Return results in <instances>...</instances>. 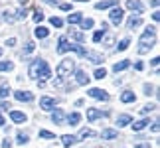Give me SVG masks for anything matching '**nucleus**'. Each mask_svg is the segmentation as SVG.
Wrapping results in <instances>:
<instances>
[{
    "mask_svg": "<svg viewBox=\"0 0 160 148\" xmlns=\"http://www.w3.org/2000/svg\"><path fill=\"white\" fill-rule=\"evenodd\" d=\"M154 38H156V28L154 26H148L146 28V32L140 36V40H138V53L142 55V53H146L148 49L152 47V42H154Z\"/></svg>",
    "mask_w": 160,
    "mask_h": 148,
    "instance_id": "nucleus-1",
    "label": "nucleus"
},
{
    "mask_svg": "<svg viewBox=\"0 0 160 148\" xmlns=\"http://www.w3.org/2000/svg\"><path fill=\"white\" fill-rule=\"evenodd\" d=\"M73 69H75V61L73 59H61V63L58 65V69H55V75L59 79H63L67 75H71Z\"/></svg>",
    "mask_w": 160,
    "mask_h": 148,
    "instance_id": "nucleus-2",
    "label": "nucleus"
},
{
    "mask_svg": "<svg viewBox=\"0 0 160 148\" xmlns=\"http://www.w3.org/2000/svg\"><path fill=\"white\" fill-rule=\"evenodd\" d=\"M109 18H111V22H113L115 26H119V24L122 22V18H125V12H122L121 6H113V10H111Z\"/></svg>",
    "mask_w": 160,
    "mask_h": 148,
    "instance_id": "nucleus-3",
    "label": "nucleus"
},
{
    "mask_svg": "<svg viewBox=\"0 0 160 148\" xmlns=\"http://www.w3.org/2000/svg\"><path fill=\"white\" fill-rule=\"evenodd\" d=\"M38 77L42 79V81H46V79L52 77V71H50V65H48V61L40 59V69H38Z\"/></svg>",
    "mask_w": 160,
    "mask_h": 148,
    "instance_id": "nucleus-4",
    "label": "nucleus"
},
{
    "mask_svg": "<svg viewBox=\"0 0 160 148\" xmlns=\"http://www.w3.org/2000/svg\"><path fill=\"white\" fill-rule=\"evenodd\" d=\"M87 95L97 99V101H109V93H107V91H103V89H89Z\"/></svg>",
    "mask_w": 160,
    "mask_h": 148,
    "instance_id": "nucleus-5",
    "label": "nucleus"
},
{
    "mask_svg": "<svg viewBox=\"0 0 160 148\" xmlns=\"http://www.w3.org/2000/svg\"><path fill=\"white\" fill-rule=\"evenodd\" d=\"M14 97H16V101H22V103L34 101V93H30V91H16Z\"/></svg>",
    "mask_w": 160,
    "mask_h": 148,
    "instance_id": "nucleus-6",
    "label": "nucleus"
},
{
    "mask_svg": "<svg viewBox=\"0 0 160 148\" xmlns=\"http://www.w3.org/2000/svg\"><path fill=\"white\" fill-rule=\"evenodd\" d=\"M40 107L44 109V111H52L55 107V99H52V97H42L40 99Z\"/></svg>",
    "mask_w": 160,
    "mask_h": 148,
    "instance_id": "nucleus-7",
    "label": "nucleus"
},
{
    "mask_svg": "<svg viewBox=\"0 0 160 148\" xmlns=\"http://www.w3.org/2000/svg\"><path fill=\"white\" fill-rule=\"evenodd\" d=\"M127 8H128V10H137L138 14H140V12L144 10V6H142V2H140V0H127Z\"/></svg>",
    "mask_w": 160,
    "mask_h": 148,
    "instance_id": "nucleus-8",
    "label": "nucleus"
},
{
    "mask_svg": "<svg viewBox=\"0 0 160 148\" xmlns=\"http://www.w3.org/2000/svg\"><path fill=\"white\" fill-rule=\"evenodd\" d=\"M117 4H119L117 0H101V2L95 4V8H97V10H107V8H113V6H117Z\"/></svg>",
    "mask_w": 160,
    "mask_h": 148,
    "instance_id": "nucleus-9",
    "label": "nucleus"
},
{
    "mask_svg": "<svg viewBox=\"0 0 160 148\" xmlns=\"http://www.w3.org/2000/svg\"><path fill=\"white\" fill-rule=\"evenodd\" d=\"M109 113H103V111L99 109H87V119L89 121H95V119H99V116H107Z\"/></svg>",
    "mask_w": 160,
    "mask_h": 148,
    "instance_id": "nucleus-10",
    "label": "nucleus"
},
{
    "mask_svg": "<svg viewBox=\"0 0 160 148\" xmlns=\"http://www.w3.org/2000/svg\"><path fill=\"white\" fill-rule=\"evenodd\" d=\"M65 52H69V44H67V38H65V36H61V38H59V44H58V53L63 55Z\"/></svg>",
    "mask_w": 160,
    "mask_h": 148,
    "instance_id": "nucleus-11",
    "label": "nucleus"
},
{
    "mask_svg": "<svg viewBox=\"0 0 160 148\" xmlns=\"http://www.w3.org/2000/svg\"><path fill=\"white\" fill-rule=\"evenodd\" d=\"M117 136H119V132L113 131V128H105V131L101 132V138H103V140H113V138H117Z\"/></svg>",
    "mask_w": 160,
    "mask_h": 148,
    "instance_id": "nucleus-12",
    "label": "nucleus"
},
{
    "mask_svg": "<svg viewBox=\"0 0 160 148\" xmlns=\"http://www.w3.org/2000/svg\"><path fill=\"white\" fill-rule=\"evenodd\" d=\"M38 69H40V59H34L32 63H30V69H28V73H30V77H38Z\"/></svg>",
    "mask_w": 160,
    "mask_h": 148,
    "instance_id": "nucleus-13",
    "label": "nucleus"
},
{
    "mask_svg": "<svg viewBox=\"0 0 160 148\" xmlns=\"http://www.w3.org/2000/svg\"><path fill=\"white\" fill-rule=\"evenodd\" d=\"M63 119H65L63 111H61V109H55V111H53V115H52V121L55 122V125H61V122H63Z\"/></svg>",
    "mask_w": 160,
    "mask_h": 148,
    "instance_id": "nucleus-14",
    "label": "nucleus"
},
{
    "mask_svg": "<svg viewBox=\"0 0 160 148\" xmlns=\"http://www.w3.org/2000/svg\"><path fill=\"white\" fill-rule=\"evenodd\" d=\"M87 57H89L91 61H93V63H97V65L105 61V57H103L101 53H97V52H87Z\"/></svg>",
    "mask_w": 160,
    "mask_h": 148,
    "instance_id": "nucleus-15",
    "label": "nucleus"
},
{
    "mask_svg": "<svg viewBox=\"0 0 160 148\" xmlns=\"http://www.w3.org/2000/svg\"><path fill=\"white\" fill-rule=\"evenodd\" d=\"M10 119L14 121V122H26V115L20 113V111H12V113H10Z\"/></svg>",
    "mask_w": 160,
    "mask_h": 148,
    "instance_id": "nucleus-16",
    "label": "nucleus"
},
{
    "mask_svg": "<svg viewBox=\"0 0 160 148\" xmlns=\"http://www.w3.org/2000/svg\"><path fill=\"white\" fill-rule=\"evenodd\" d=\"M121 101L122 103H134V101H137V95H134L132 91H125V93L121 95Z\"/></svg>",
    "mask_w": 160,
    "mask_h": 148,
    "instance_id": "nucleus-17",
    "label": "nucleus"
},
{
    "mask_svg": "<svg viewBox=\"0 0 160 148\" xmlns=\"http://www.w3.org/2000/svg\"><path fill=\"white\" fill-rule=\"evenodd\" d=\"M75 142H77V138L71 136V134H63V136H61V144L67 146V148H69L71 144H75Z\"/></svg>",
    "mask_w": 160,
    "mask_h": 148,
    "instance_id": "nucleus-18",
    "label": "nucleus"
},
{
    "mask_svg": "<svg viewBox=\"0 0 160 148\" xmlns=\"http://www.w3.org/2000/svg\"><path fill=\"white\" fill-rule=\"evenodd\" d=\"M128 65H131V61H128V59H125V61H119V63H115V65H113V71H115V73H119V71H125Z\"/></svg>",
    "mask_w": 160,
    "mask_h": 148,
    "instance_id": "nucleus-19",
    "label": "nucleus"
},
{
    "mask_svg": "<svg viewBox=\"0 0 160 148\" xmlns=\"http://www.w3.org/2000/svg\"><path fill=\"white\" fill-rule=\"evenodd\" d=\"M36 38H40V40H44V38H48V34H50V30L48 28H44V26H38L36 28Z\"/></svg>",
    "mask_w": 160,
    "mask_h": 148,
    "instance_id": "nucleus-20",
    "label": "nucleus"
},
{
    "mask_svg": "<svg viewBox=\"0 0 160 148\" xmlns=\"http://www.w3.org/2000/svg\"><path fill=\"white\" fill-rule=\"evenodd\" d=\"M77 83H79V85H87V83H89V77H87V73H85L83 69L77 71Z\"/></svg>",
    "mask_w": 160,
    "mask_h": 148,
    "instance_id": "nucleus-21",
    "label": "nucleus"
},
{
    "mask_svg": "<svg viewBox=\"0 0 160 148\" xmlns=\"http://www.w3.org/2000/svg\"><path fill=\"white\" fill-rule=\"evenodd\" d=\"M146 125H150L148 119H142V121H138V122H134V125H132V131L138 132V131H142V128H146Z\"/></svg>",
    "mask_w": 160,
    "mask_h": 148,
    "instance_id": "nucleus-22",
    "label": "nucleus"
},
{
    "mask_svg": "<svg viewBox=\"0 0 160 148\" xmlns=\"http://www.w3.org/2000/svg\"><path fill=\"white\" fill-rule=\"evenodd\" d=\"M14 20H16V12L12 10V8H8V10L4 12V22H8V24H12V22H14Z\"/></svg>",
    "mask_w": 160,
    "mask_h": 148,
    "instance_id": "nucleus-23",
    "label": "nucleus"
},
{
    "mask_svg": "<svg viewBox=\"0 0 160 148\" xmlns=\"http://www.w3.org/2000/svg\"><path fill=\"white\" fill-rule=\"evenodd\" d=\"M140 24H142V20H140L138 16H137V18H134V16H131V18H128V22H127V26H128V28L132 30V28H137V26H140Z\"/></svg>",
    "mask_w": 160,
    "mask_h": 148,
    "instance_id": "nucleus-24",
    "label": "nucleus"
},
{
    "mask_svg": "<svg viewBox=\"0 0 160 148\" xmlns=\"http://www.w3.org/2000/svg\"><path fill=\"white\" fill-rule=\"evenodd\" d=\"M131 121H132V119H131V115H121L119 119H117V125H119V126H127Z\"/></svg>",
    "mask_w": 160,
    "mask_h": 148,
    "instance_id": "nucleus-25",
    "label": "nucleus"
},
{
    "mask_svg": "<svg viewBox=\"0 0 160 148\" xmlns=\"http://www.w3.org/2000/svg\"><path fill=\"white\" fill-rule=\"evenodd\" d=\"M81 20H83L81 12H75V14H69V16H67V22H69V24H77V22H81Z\"/></svg>",
    "mask_w": 160,
    "mask_h": 148,
    "instance_id": "nucleus-26",
    "label": "nucleus"
},
{
    "mask_svg": "<svg viewBox=\"0 0 160 148\" xmlns=\"http://www.w3.org/2000/svg\"><path fill=\"white\" fill-rule=\"evenodd\" d=\"M79 121H81V115L79 113H71L69 116H67V122H69V125H77Z\"/></svg>",
    "mask_w": 160,
    "mask_h": 148,
    "instance_id": "nucleus-27",
    "label": "nucleus"
},
{
    "mask_svg": "<svg viewBox=\"0 0 160 148\" xmlns=\"http://www.w3.org/2000/svg\"><path fill=\"white\" fill-rule=\"evenodd\" d=\"M87 136H95V131H91V128H81V131H79V138H87Z\"/></svg>",
    "mask_w": 160,
    "mask_h": 148,
    "instance_id": "nucleus-28",
    "label": "nucleus"
},
{
    "mask_svg": "<svg viewBox=\"0 0 160 148\" xmlns=\"http://www.w3.org/2000/svg\"><path fill=\"white\" fill-rule=\"evenodd\" d=\"M71 38L77 40V42H83V40H85V34L79 32V30H71Z\"/></svg>",
    "mask_w": 160,
    "mask_h": 148,
    "instance_id": "nucleus-29",
    "label": "nucleus"
},
{
    "mask_svg": "<svg viewBox=\"0 0 160 148\" xmlns=\"http://www.w3.org/2000/svg\"><path fill=\"white\" fill-rule=\"evenodd\" d=\"M14 69V63L10 61H0V71H12Z\"/></svg>",
    "mask_w": 160,
    "mask_h": 148,
    "instance_id": "nucleus-30",
    "label": "nucleus"
},
{
    "mask_svg": "<svg viewBox=\"0 0 160 148\" xmlns=\"http://www.w3.org/2000/svg\"><path fill=\"white\" fill-rule=\"evenodd\" d=\"M69 49H73L77 55H87V49H85L83 46H69Z\"/></svg>",
    "mask_w": 160,
    "mask_h": 148,
    "instance_id": "nucleus-31",
    "label": "nucleus"
},
{
    "mask_svg": "<svg viewBox=\"0 0 160 148\" xmlns=\"http://www.w3.org/2000/svg\"><path fill=\"white\" fill-rule=\"evenodd\" d=\"M10 93H12V91H10V85H2V87H0V99H6Z\"/></svg>",
    "mask_w": 160,
    "mask_h": 148,
    "instance_id": "nucleus-32",
    "label": "nucleus"
},
{
    "mask_svg": "<svg viewBox=\"0 0 160 148\" xmlns=\"http://www.w3.org/2000/svg\"><path fill=\"white\" fill-rule=\"evenodd\" d=\"M50 22H52V26H55V28H61V26H63V20H61V18H58V16L50 18Z\"/></svg>",
    "mask_w": 160,
    "mask_h": 148,
    "instance_id": "nucleus-33",
    "label": "nucleus"
},
{
    "mask_svg": "<svg viewBox=\"0 0 160 148\" xmlns=\"http://www.w3.org/2000/svg\"><path fill=\"white\" fill-rule=\"evenodd\" d=\"M93 20L91 18H85V20H81V26H83V30H89V28H93Z\"/></svg>",
    "mask_w": 160,
    "mask_h": 148,
    "instance_id": "nucleus-34",
    "label": "nucleus"
},
{
    "mask_svg": "<svg viewBox=\"0 0 160 148\" xmlns=\"http://www.w3.org/2000/svg\"><path fill=\"white\" fill-rule=\"evenodd\" d=\"M107 77V69H95V79H105Z\"/></svg>",
    "mask_w": 160,
    "mask_h": 148,
    "instance_id": "nucleus-35",
    "label": "nucleus"
},
{
    "mask_svg": "<svg viewBox=\"0 0 160 148\" xmlns=\"http://www.w3.org/2000/svg\"><path fill=\"white\" fill-rule=\"evenodd\" d=\"M44 18H46V16H44V12H42V10H36V12H34V22H38V24H40L42 20H44Z\"/></svg>",
    "mask_w": 160,
    "mask_h": 148,
    "instance_id": "nucleus-36",
    "label": "nucleus"
},
{
    "mask_svg": "<svg viewBox=\"0 0 160 148\" xmlns=\"http://www.w3.org/2000/svg\"><path fill=\"white\" fill-rule=\"evenodd\" d=\"M18 144H26L28 142V134H24V132H18V140H16Z\"/></svg>",
    "mask_w": 160,
    "mask_h": 148,
    "instance_id": "nucleus-37",
    "label": "nucleus"
},
{
    "mask_svg": "<svg viewBox=\"0 0 160 148\" xmlns=\"http://www.w3.org/2000/svg\"><path fill=\"white\" fill-rule=\"evenodd\" d=\"M103 36H105V32H103V30H97V32L93 34V42H101Z\"/></svg>",
    "mask_w": 160,
    "mask_h": 148,
    "instance_id": "nucleus-38",
    "label": "nucleus"
},
{
    "mask_svg": "<svg viewBox=\"0 0 160 148\" xmlns=\"http://www.w3.org/2000/svg\"><path fill=\"white\" fill-rule=\"evenodd\" d=\"M154 109H156V105H146V107L140 109V113H142V115H148L150 111H154Z\"/></svg>",
    "mask_w": 160,
    "mask_h": 148,
    "instance_id": "nucleus-39",
    "label": "nucleus"
},
{
    "mask_svg": "<svg viewBox=\"0 0 160 148\" xmlns=\"http://www.w3.org/2000/svg\"><path fill=\"white\" fill-rule=\"evenodd\" d=\"M40 136L42 138H55V134L50 132V131H40Z\"/></svg>",
    "mask_w": 160,
    "mask_h": 148,
    "instance_id": "nucleus-40",
    "label": "nucleus"
},
{
    "mask_svg": "<svg viewBox=\"0 0 160 148\" xmlns=\"http://www.w3.org/2000/svg\"><path fill=\"white\" fill-rule=\"evenodd\" d=\"M128 44H131V42H128V38H125V40L119 44V52H125V49L128 47Z\"/></svg>",
    "mask_w": 160,
    "mask_h": 148,
    "instance_id": "nucleus-41",
    "label": "nucleus"
},
{
    "mask_svg": "<svg viewBox=\"0 0 160 148\" xmlns=\"http://www.w3.org/2000/svg\"><path fill=\"white\" fill-rule=\"evenodd\" d=\"M34 49H36V44H34V42H28V44H26V49H24V52H26V53H32Z\"/></svg>",
    "mask_w": 160,
    "mask_h": 148,
    "instance_id": "nucleus-42",
    "label": "nucleus"
},
{
    "mask_svg": "<svg viewBox=\"0 0 160 148\" xmlns=\"http://www.w3.org/2000/svg\"><path fill=\"white\" fill-rule=\"evenodd\" d=\"M113 42H115V38H113V34H109V36H105V46H113Z\"/></svg>",
    "mask_w": 160,
    "mask_h": 148,
    "instance_id": "nucleus-43",
    "label": "nucleus"
},
{
    "mask_svg": "<svg viewBox=\"0 0 160 148\" xmlns=\"http://www.w3.org/2000/svg\"><path fill=\"white\" fill-rule=\"evenodd\" d=\"M59 8H61V10H71V4H67V2H63V4H59Z\"/></svg>",
    "mask_w": 160,
    "mask_h": 148,
    "instance_id": "nucleus-44",
    "label": "nucleus"
},
{
    "mask_svg": "<svg viewBox=\"0 0 160 148\" xmlns=\"http://www.w3.org/2000/svg\"><path fill=\"white\" fill-rule=\"evenodd\" d=\"M2 148H12V142H10V140H8V138H6V140H4V142H2Z\"/></svg>",
    "mask_w": 160,
    "mask_h": 148,
    "instance_id": "nucleus-45",
    "label": "nucleus"
},
{
    "mask_svg": "<svg viewBox=\"0 0 160 148\" xmlns=\"http://www.w3.org/2000/svg\"><path fill=\"white\" fill-rule=\"evenodd\" d=\"M152 20H154V22L160 20V12H154V14H152Z\"/></svg>",
    "mask_w": 160,
    "mask_h": 148,
    "instance_id": "nucleus-46",
    "label": "nucleus"
},
{
    "mask_svg": "<svg viewBox=\"0 0 160 148\" xmlns=\"http://www.w3.org/2000/svg\"><path fill=\"white\" fill-rule=\"evenodd\" d=\"M20 4H22V6H28V4H30V0H20Z\"/></svg>",
    "mask_w": 160,
    "mask_h": 148,
    "instance_id": "nucleus-47",
    "label": "nucleus"
},
{
    "mask_svg": "<svg viewBox=\"0 0 160 148\" xmlns=\"http://www.w3.org/2000/svg\"><path fill=\"white\" fill-rule=\"evenodd\" d=\"M158 4H160V0H152V6H154V8H156Z\"/></svg>",
    "mask_w": 160,
    "mask_h": 148,
    "instance_id": "nucleus-48",
    "label": "nucleus"
},
{
    "mask_svg": "<svg viewBox=\"0 0 160 148\" xmlns=\"http://www.w3.org/2000/svg\"><path fill=\"white\" fill-rule=\"evenodd\" d=\"M48 4H58V0H46Z\"/></svg>",
    "mask_w": 160,
    "mask_h": 148,
    "instance_id": "nucleus-49",
    "label": "nucleus"
},
{
    "mask_svg": "<svg viewBox=\"0 0 160 148\" xmlns=\"http://www.w3.org/2000/svg\"><path fill=\"white\" fill-rule=\"evenodd\" d=\"M0 126H4V116L0 115Z\"/></svg>",
    "mask_w": 160,
    "mask_h": 148,
    "instance_id": "nucleus-50",
    "label": "nucleus"
},
{
    "mask_svg": "<svg viewBox=\"0 0 160 148\" xmlns=\"http://www.w3.org/2000/svg\"><path fill=\"white\" fill-rule=\"evenodd\" d=\"M137 148H150V144H140V146H137Z\"/></svg>",
    "mask_w": 160,
    "mask_h": 148,
    "instance_id": "nucleus-51",
    "label": "nucleus"
},
{
    "mask_svg": "<svg viewBox=\"0 0 160 148\" xmlns=\"http://www.w3.org/2000/svg\"><path fill=\"white\" fill-rule=\"evenodd\" d=\"M75 2H87V0H75Z\"/></svg>",
    "mask_w": 160,
    "mask_h": 148,
    "instance_id": "nucleus-52",
    "label": "nucleus"
},
{
    "mask_svg": "<svg viewBox=\"0 0 160 148\" xmlns=\"http://www.w3.org/2000/svg\"><path fill=\"white\" fill-rule=\"evenodd\" d=\"M0 55H2V47H0Z\"/></svg>",
    "mask_w": 160,
    "mask_h": 148,
    "instance_id": "nucleus-53",
    "label": "nucleus"
}]
</instances>
